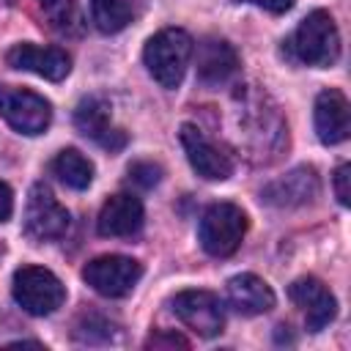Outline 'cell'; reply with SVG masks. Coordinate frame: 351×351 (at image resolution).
Listing matches in <instances>:
<instances>
[{
    "instance_id": "e0dca14e",
    "label": "cell",
    "mask_w": 351,
    "mask_h": 351,
    "mask_svg": "<svg viewBox=\"0 0 351 351\" xmlns=\"http://www.w3.org/2000/svg\"><path fill=\"white\" fill-rule=\"evenodd\" d=\"M74 126L99 143L110 132V101L104 96H85L74 110Z\"/></svg>"
},
{
    "instance_id": "9c48e42d",
    "label": "cell",
    "mask_w": 351,
    "mask_h": 351,
    "mask_svg": "<svg viewBox=\"0 0 351 351\" xmlns=\"http://www.w3.org/2000/svg\"><path fill=\"white\" fill-rule=\"evenodd\" d=\"M178 140L186 151V159L192 165V170L197 176H203L206 181H225L233 173V162L228 154H222L197 126L184 123L178 129Z\"/></svg>"
},
{
    "instance_id": "7a4b0ae2",
    "label": "cell",
    "mask_w": 351,
    "mask_h": 351,
    "mask_svg": "<svg viewBox=\"0 0 351 351\" xmlns=\"http://www.w3.org/2000/svg\"><path fill=\"white\" fill-rule=\"evenodd\" d=\"M288 52L307 66H332L340 58V33L329 11H310L293 36L288 38Z\"/></svg>"
},
{
    "instance_id": "ffe728a7",
    "label": "cell",
    "mask_w": 351,
    "mask_h": 351,
    "mask_svg": "<svg viewBox=\"0 0 351 351\" xmlns=\"http://www.w3.org/2000/svg\"><path fill=\"white\" fill-rule=\"evenodd\" d=\"M90 14L101 33H118L132 19V8L123 0H90Z\"/></svg>"
},
{
    "instance_id": "d6986e66",
    "label": "cell",
    "mask_w": 351,
    "mask_h": 351,
    "mask_svg": "<svg viewBox=\"0 0 351 351\" xmlns=\"http://www.w3.org/2000/svg\"><path fill=\"white\" fill-rule=\"evenodd\" d=\"M44 19L60 36H80L82 33V14L77 0H38Z\"/></svg>"
},
{
    "instance_id": "277c9868",
    "label": "cell",
    "mask_w": 351,
    "mask_h": 351,
    "mask_svg": "<svg viewBox=\"0 0 351 351\" xmlns=\"http://www.w3.org/2000/svg\"><path fill=\"white\" fill-rule=\"evenodd\" d=\"M11 291H14L16 304L30 315H49L66 299L63 282L44 266H22V269H16Z\"/></svg>"
},
{
    "instance_id": "ac0fdd59",
    "label": "cell",
    "mask_w": 351,
    "mask_h": 351,
    "mask_svg": "<svg viewBox=\"0 0 351 351\" xmlns=\"http://www.w3.org/2000/svg\"><path fill=\"white\" fill-rule=\"evenodd\" d=\"M49 167H52V176H58V181H63L71 189H85L93 181V165L77 148H63Z\"/></svg>"
},
{
    "instance_id": "5b68a950",
    "label": "cell",
    "mask_w": 351,
    "mask_h": 351,
    "mask_svg": "<svg viewBox=\"0 0 351 351\" xmlns=\"http://www.w3.org/2000/svg\"><path fill=\"white\" fill-rule=\"evenodd\" d=\"M140 277H143V266L126 255H101L85 263L82 269V280L96 293L110 296V299L126 296L140 282Z\"/></svg>"
},
{
    "instance_id": "5bb4252c",
    "label": "cell",
    "mask_w": 351,
    "mask_h": 351,
    "mask_svg": "<svg viewBox=\"0 0 351 351\" xmlns=\"http://www.w3.org/2000/svg\"><path fill=\"white\" fill-rule=\"evenodd\" d=\"M348 101L340 90H321L315 99V132L324 145H337L348 137Z\"/></svg>"
},
{
    "instance_id": "52a82bcc",
    "label": "cell",
    "mask_w": 351,
    "mask_h": 351,
    "mask_svg": "<svg viewBox=\"0 0 351 351\" xmlns=\"http://www.w3.org/2000/svg\"><path fill=\"white\" fill-rule=\"evenodd\" d=\"M0 115L19 134H41L52 121V104L27 88H0Z\"/></svg>"
},
{
    "instance_id": "603a6c76",
    "label": "cell",
    "mask_w": 351,
    "mask_h": 351,
    "mask_svg": "<svg viewBox=\"0 0 351 351\" xmlns=\"http://www.w3.org/2000/svg\"><path fill=\"white\" fill-rule=\"evenodd\" d=\"M348 181H351V167L343 162V165L335 170V195H337L340 206H348V203H351V189H348Z\"/></svg>"
},
{
    "instance_id": "ba28073f",
    "label": "cell",
    "mask_w": 351,
    "mask_h": 351,
    "mask_svg": "<svg viewBox=\"0 0 351 351\" xmlns=\"http://www.w3.org/2000/svg\"><path fill=\"white\" fill-rule=\"evenodd\" d=\"M170 304L181 324H186L200 337H214L225 326L222 304L211 291H181Z\"/></svg>"
},
{
    "instance_id": "6da1fadb",
    "label": "cell",
    "mask_w": 351,
    "mask_h": 351,
    "mask_svg": "<svg viewBox=\"0 0 351 351\" xmlns=\"http://www.w3.org/2000/svg\"><path fill=\"white\" fill-rule=\"evenodd\" d=\"M192 49H195V41L186 30L165 27L148 38V44L143 49V60H145V69L151 71V77L162 88H178L186 74Z\"/></svg>"
},
{
    "instance_id": "3957f363",
    "label": "cell",
    "mask_w": 351,
    "mask_h": 351,
    "mask_svg": "<svg viewBox=\"0 0 351 351\" xmlns=\"http://www.w3.org/2000/svg\"><path fill=\"white\" fill-rule=\"evenodd\" d=\"M247 233V214L236 203H214L200 217V247L214 258H228L239 250Z\"/></svg>"
},
{
    "instance_id": "2e32d148",
    "label": "cell",
    "mask_w": 351,
    "mask_h": 351,
    "mask_svg": "<svg viewBox=\"0 0 351 351\" xmlns=\"http://www.w3.org/2000/svg\"><path fill=\"white\" fill-rule=\"evenodd\" d=\"M228 302L244 315H258L274 307V291L255 274H236L228 280Z\"/></svg>"
},
{
    "instance_id": "d4e9b609",
    "label": "cell",
    "mask_w": 351,
    "mask_h": 351,
    "mask_svg": "<svg viewBox=\"0 0 351 351\" xmlns=\"http://www.w3.org/2000/svg\"><path fill=\"white\" fill-rule=\"evenodd\" d=\"M11 211H14V192L8 184L0 181V222H5L11 217Z\"/></svg>"
},
{
    "instance_id": "4fadbf2b",
    "label": "cell",
    "mask_w": 351,
    "mask_h": 351,
    "mask_svg": "<svg viewBox=\"0 0 351 351\" xmlns=\"http://www.w3.org/2000/svg\"><path fill=\"white\" fill-rule=\"evenodd\" d=\"M143 203L129 195V192H121V195H112L101 211H99V219H96V228L101 236H112V239H123V236H134L140 228H143Z\"/></svg>"
},
{
    "instance_id": "7c38bea8",
    "label": "cell",
    "mask_w": 351,
    "mask_h": 351,
    "mask_svg": "<svg viewBox=\"0 0 351 351\" xmlns=\"http://www.w3.org/2000/svg\"><path fill=\"white\" fill-rule=\"evenodd\" d=\"M288 296L304 310V321H307L310 332H321L337 313V302H335L332 291L315 277H299L288 288Z\"/></svg>"
},
{
    "instance_id": "8992f818",
    "label": "cell",
    "mask_w": 351,
    "mask_h": 351,
    "mask_svg": "<svg viewBox=\"0 0 351 351\" xmlns=\"http://www.w3.org/2000/svg\"><path fill=\"white\" fill-rule=\"evenodd\" d=\"M69 230V211L58 203L47 184H33L25 206V233L33 241H55Z\"/></svg>"
},
{
    "instance_id": "9a60e30c",
    "label": "cell",
    "mask_w": 351,
    "mask_h": 351,
    "mask_svg": "<svg viewBox=\"0 0 351 351\" xmlns=\"http://www.w3.org/2000/svg\"><path fill=\"white\" fill-rule=\"evenodd\" d=\"M239 71V55L225 38H206L197 47V77L203 85H225Z\"/></svg>"
},
{
    "instance_id": "44dd1931",
    "label": "cell",
    "mask_w": 351,
    "mask_h": 351,
    "mask_svg": "<svg viewBox=\"0 0 351 351\" xmlns=\"http://www.w3.org/2000/svg\"><path fill=\"white\" fill-rule=\"evenodd\" d=\"M159 178H162V167L154 165V162H134V165L129 167V181H132L134 186H140V189L156 186Z\"/></svg>"
},
{
    "instance_id": "cb8c5ba5",
    "label": "cell",
    "mask_w": 351,
    "mask_h": 351,
    "mask_svg": "<svg viewBox=\"0 0 351 351\" xmlns=\"http://www.w3.org/2000/svg\"><path fill=\"white\" fill-rule=\"evenodd\" d=\"M233 3H250V5H258V8L271 11V14H285L293 8L296 0H233Z\"/></svg>"
},
{
    "instance_id": "7402d4cb",
    "label": "cell",
    "mask_w": 351,
    "mask_h": 351,
    "mask_svg": "<svg viewBox=\"0 0 351 351\" xmlns=\"http://www.w3.org/2000/svg\"><path fill=\"white\" fill-rule=\"evenodd\" d=\"M145 348H189V340L176 332H156L145 340Z\"/></svg>"
},
{
    "instance_id": "8fae6325",
    "label": "cell",
    "mask_w": 351,
    "mask_h": 351,
    "mask_svg": "<svg viewBox=\"0 0 351 351\" xmlns=\"http://www.w3.org/2000/svg\"><path fill=\"white\" fill-rule=\"evenodd\" d=\"M315 195H318V176L313 167H296L282 178L269 181L261 192V197L277 208H296V206L313 203Z\"/></svg>"
},
{
    "instance_id": "30bf717a",
    "label": "cell",
    "mask_w": 351,
    "mask_h": 351,
    "mask_svg": "<svg viewBox=\"0 0 351 351\" xmlns=\"http://www.w3.org/2000/svg\"><path fill=\"white\" fill-rule=\"evenodd\" d=\"M5 63L11 69L33 71L44 80H63L71 71V58L60 47H38V44H14L5 52Z\"/></svg>"
}]
</instances>
